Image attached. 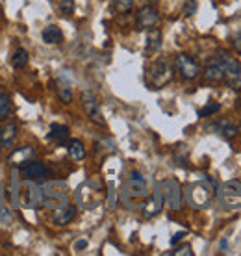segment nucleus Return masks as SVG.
Instances as JSON below:
<instances>
[{
  "mask_svg": "<svg viewBox=\"0 0 241 256\" xmlns=\"http://www.w3.org/2000/svg\"><path fill=\"white\" fill-rule=\"evenodd\" d=\"M195 12H197V0H188L184 6V15L190 17V15H193Z\"/></svg>",
  "mask_w": 241,
  "mask_h": 256,
  "instance_id": "30",
  "label": "nucleus"
},
{
  "mask_svg": "<svg viewBox=\"0 0 241 256\" xmlns=\"http://www.w3.org/2000/svg\"><path fill=\"white\" fill-rule=\"evenodd\" d=\"M174 67H176V70L184 80H195L200 74L198 64L193 58H190L188 54H178L174 58Z\"/></svg>",
  "mask_w": 241,
  "mask_h": 256,
  "instance_id": "7",
  "label": "nucleus"
},
{
  "mask_svg": "<svg viewBox=\"0 0 241 256\" xmlns=\"http://www.w3.org/2000/svg\"><path fill=\"white\" fill-rule=\"evenodd\" d=\"M145 80H146V86H148L150 90H160V88L167 86V84L172 80L171 64H169L167 60H164V58L154 60L152 64L146 65Z\"/></svg>",
  "mask_w": 241,
  "mask_h": 256,
  "instance_id": "2",
  "label": "nucleus"
},
{
  "mask_svg": "<svg viewBox=\"0 0 241 256\" xmlns=\"http://www.w3.org/2000/svg\"><path fill=\"white\" fill-rule=\"evenodd\" d=\"M184 236H186V232H176V234H174V236L171 238V245H176L178 242H180V240H182Z\"/></svg>",
  "mask_w": 241,
  "mask_h": 256,
  "instance_id": "32",
  "label": "nucleus"
},
{
  "mask_svg": "<svg viewBox=\"0 0 241 256\" xmlns=\"http://www.w3.org/2000/svg\"><path fill=\"white\" fill-rule=\"evenodd\" d=\"M115 206V198H114V184H110V208Z\"/></svg>",
  "mask_w": 241,
  "mask_h": 256,
  "instance_id": "34",
  "label": "nucleus"
},
{
  "mask_svg": "<svg viewBox=\"0 0 241 256\" xmlns=\"http://www.w3.org/2000/svg\"><path fill=\"white\" fill-rule=\"evenodd\" d=\"M164 200H165L164 184H158V186H156V192H154V195H150V197L146 198L143 216H145V218H152V216L160 214L162 206H164Z\"/></svg>",
  "mask_w": 241,
  "mask_h": 256,
  "instance_id": "12",
  "label": "nucleus"
},
{
  "mask_svg": "<svg viewBox=\"0 0 241 256\" xmlns=\"http://www.w3.org/2000/svg\"><path fill=\"white\" fill-rule=\"evenodd\" d=\"M28 184L20 188V198H22V206L24 208H39V202H43V195L39 193L36 182L26 180Z\"/></svg>",
  "mask_w": 241,
  "mask_h": 256,
  "instance_id": "10",
  "label": "nucleus"
},
{
  "mask_svg": "<svg viewBox=\"0 0 241 256\" xmlns=\"http://www.w3.org/2000/svg\"><path fill=\"white\" fill-rule=\"evenodd\" d=\"M216 64L219 65V69H221V74H222V84H226L228 88L232 90H241V64L238 60L226 50H221L217 52L216 56Z\"/></svg>",
  "mask_w": 241,
  "mask_h": 256,
  "instance_id": "1",
  "label": "nucleus"
},
{
  "mask_svg": "<svg viewBox=\"0 0 241 256\" xmlns=\"http://www.w3.org/2000/svg\"><path fill=\"white\" fill-rule=\"evenodd\" d=\"M160 22V13L152 6H143L138 13V28L140 30H150L156 28Z\"/></svg>",
  "mask_w": 241,
  "mask_h": 256,
  "instance_id": "11",
  "label": "nucleus"
},
{
  "mask_svg": "<svg viewBox=\"0 0 241 256\" xmlns=\"http://www.w3.org/2000/svg\"><path fill=\"white\" fill-rule=\"evenodd\" d=\"M141 2H143V4H145V6H150V4H154V2H156V0H141Z\"/></svg>",
  "mask_w": 241,
  "mask_h": 256,
  "instance_id": "35",
  "label": "nucleus"
},
{
  "mask_svg": "<svg viewBox=\"0 0 241 256\" xmlns=\"http://www.w3.org/2000/svg\"><path fill=\"white\" fill-rule=\"evenodd\" d=\"M0 192H2V188H0ZM0 200H2V193H0Z\"/></svg>",
  "mask_w": 241,
  "mask_h": 256,
  "instance_id": "36",
  "label": "nucleus"
},
{
  "mask_svg": "<svg viewBox=\"0 0 241 256\" xmlns=\"http://www.w3.org/2000/svg\"><path fill=\"white\" fill-rule=\"evenodd\" d=\"M167 254H176V256H193V250H191V245H182L178 247L176 250H171Z\"/></svg>",
  "mask_w": 241,
  "mask_h": 256,
  "instance_id": "28",
  "label": "nucleus"
},
{
  "mask_svg": "<svg viewBox=\"0 0 241 256\" xmlns=\"http://www.w3.org/2000/svg\"><path fill=\"white\" fill-rule=\"evenodd\" d=\"M60 10L64 15H72L74 13V0H62L60 2Z\"/></svg>",
  "mask_w": 241,
  "mask_h": 256,
  "instance_id": "27",
  "label": "nucleus"
},
{
  "mask_svg": "<svg viewBox=\"0 0 241 256\" xmlns=\"http://www.w3.org/2000/svg\"><path fill=\"white\" fill-rule=\"evenodd\" d=\"M76 218V206L64 204L60 208H54V214H52V221L56 224H69L72 219Z\"/></svg>",
  "mask_w": 241,
  "mask_h": 256,
  "instance_id": "14",
  "label": "nucleus"
},
{
  "mask_svg": "<svg viewBox=\"0 0 241 256\" xmlns=\"http://www.w3.org/2000/svg\"><path fill=\"white\" fill-rule=\"evenodd\" d=\"M164 188L167 190L165 197H167V204L171 210H180L182 208V192H180V184L178 180H167L164 182Z\"/></svg>",
  "mask_w": 241,
  "mask_h": 256,
  "instance_id": "13",
  "label": "nucleus"
},
{
  "mask_svg": "<svg viewBox=\"0 0 241 256\" xmlns=\"http://www.w3.org/2000/svg\"><path fill=\"white\" fill-rule=\"evenodd\" d=\"M54 90H56L58 96L62 98V102L69 104L72 100V88H70V84L64 78H58L54 80Z\"/></svg>",
  "mask_w": 241,
  "mask_h": 256,
  "instance_id": "17",
  "label": "nucleus"
},
{
  "mask_svg": "<svg viewBox=\"0 0 241 256\" xmlns=\"http://www.w3.org/2000/svg\"><path fill=\"white\" fill-rule=\"evenodd\" d=\"M232 46H234V50L241 56V36H236V38L232 39Z\"/></svg>",
  "mask_w": 241,
  "mask_h": 256,
  "instance_id": "31",
  "label": "nucleus"
},
{
  "mask_svg": "<svg viewBox=\"0 0 241 256\" xmlns=\"http://www.w3.org/2000/svg\"><path fill=\"white\" fill-rule=\"evenodd\" d=\"M12 64L15 69H22V67H26V64H28V52H26L24 48H17L12 58Z\"/></svg>",
  "mask_w": 241,
  "mask_h": 256,
  "instance_id": "24",
  "label": "nucleus"
},
{
  "mask_svg": "<svg viewBox=\"0 0 241 256\" xmlns=\"http://www.w3.org/2000/svg\"><path fill=\"white\" fill-rule=\"evenodd\" d=\"M214 197V190L206 182H195L188 188V200L193 208H206Z\"/></svg>",
  "mask_w": 241,
  "mask_h": 256,
  "instance_id": "5",
  "label": "nucleus"
},
{
  "mask_svg": "<svg viewBox=\"0 0 241 256\" xmlns=\"http://www.w3.org/2000/svg\"><path fill=\"white\" fill-rule=\"evenodd\" d=\"M160 46H162V32L158 28H150L146 34V52L154 54L160 50Z\"/></svg>",
  "mask_w": 241,
  "mask_h": 256,
  "instance_id": "20",
  "label": "nucleus"
},
{
  "mask_svg": "<svg viewBox=\"0 0 241 256\" xmlns=\"http://www.w3.org/2000/svg\"><path fill=\"white\" fill-rule=\"evenodd\" d=\"M146 195H148V192H146V180L140 173H132L130 178L126 180V184H124V190H122V200L128 206H132L134 202L146 198Z\"/></svg>",
  "mask_w": 241,
  "mask_h": 256,
  "instance_id": "3",
  "label": "nucleus"
},
{
  "mask_svg": "<svg viewBox=\"0 0 241 256\" xmlns=\"http://www.w3.org/2000/svg\"><path fill=\"white\" fill-rule=\"evenodd\" d=\"M41 195H43V204L52 210L67 204V188L64 184H48L41 192Z\"/></svg>",
  "mask_w": 241,
  "mask_h": 256,
  "instance_id": "6",
  "label": "nucleus"
},
{
  "mask_svg": "<svg viewBox=\"0 0 241 256\" xmlns=\"http://www.w3.org/2000/svg\"><path fill=\"white\" fill-rule=\"evenodd\" d=\"M15 138H17V124L6 122V124L0 126V148L12 147Z\"/></svg>",
  "mask_w": 241,
  "mask_h": 256,
  "instance_id": "16",
  "label": "nucleus"
},
{
  "mask_svg": "<svg viewBox=\"0 0 241 256\" xmlns=\"http://www.w3.org/2000/svg\"><path fill=\"white\" fill-rule=\"evenodd\" d=\"M43 41L48 43V45H60V43L64 41V32H62L56 24L46 26L43 30Z\"/></svg>",
  "mask_w": 241,
  "mask_h": 256,
  "instance_id": "18",
  "label": "nucleus"
},
{
  "mask_svg": "<svg viewBox=\"0 0 241 256\" xmlns=\"http://www.w3.org/2000/svg\"><path fill=\"white\" fill-rule=\"evenodd\" d=\"M20 174H22V178L24 180H30V182H36V184H38V182L46 180L48 171H46V167H44L41 162L30 160L20 167Z\"/></svg>",
  "mask_w": 241,
  "mask_h": 256,
  "instance_id": "9",
  "label": "nucleus"
},
{
  "mask_svg": "<svg viewBox=\"0 0 241 256\" xmlns=\"http://www.w3.org/2000/svg\"><path fill=\"white\" fill-rule=\"evenodd\" d=\"M88 247V240H78L76 244H74V249L76 250H84Z\"/></svg>",
  "mask_w": 241,
  "mask_h": 256,
  "instance_id": "33",
  "label": "nucleus"
},
{
  "mask_svg": "<svg viewBox=\"0 0 241 256\" xmlns=\"http://www.w3.org/2000/svg\"><path fill=\"white\" fill-rule=\"evenodd\" d=\"M13 112V102L12 98L6 95V93H2L0 91V119H6V117L12 116Z\"/></svg>",
  "mask_w": 241,
  "mask_h": 256,
  "instance_id": "23",
  "label": "nucleus"
},
{
  "mask_svg": "<svg viewBox=\"0 0 241 256\" xmlns=\"http://www.w3.org/2000/svg\"><path fill=\"white\" fill-rule=\"evenodd\" d=\"M219 204L224 210H238L241 208V182L228 180L219 188Z\"/></svg>",
  "mask_w": 241,
  "mask_h": 256,
  "instance_id": "4",
  "label": "nucleus"
},
{
  "mask_svg": "<svg viewBox=\"0 0 241 256\" xmlns=\"http://www.w3.org/2000/svg\"><path fill=\"white\" fill-rule=\"evenodd\" d=\"M221 110V104L219 102H210V104H206L200 112H198V116L200 117H210V116H214V114H217Z\"/></svg>",
  "mask_w": 241,
  "mask_h": 256,
  "instance_id": "26",
  "label": "nucleus"
},
{
  "mask_svg": "<svg viewBox=\"0 0 241 256\" xmlns=\"http://www.w3.org/2000/svg\"><path fill=\"white\" fill-rule=\"evenodd\" d=\"M212 130H217V134H221V138H224L226 141L234 140L236 134H238V128L228 121H221V122H216V124H212Z\"/></svg>",
  "mask_w": 241,
  "mask_h": 256,
  "instance_id": "19",
  "label": "nucleus"
},
{
  "mask_svg": "<svg viewBox=\"0 0 241 256\" xmlns=\"http://www.w3.org/2000/svg\"><path fill=\"white\" fill-rule=\"evenodd\" d=\"M82 104L84 108H86V112H88L89 119L93 122H96V124H106V119H104V116H102V110H100V104H98V100H96V96L91 93V91H84L82 93Z\"/></svg>",
  "mask_w": 241,
  "mask_h": 256,
  "instance_id": "8",
  "label": "nucleus"
},
{
  "mask_svg": "<svg viewBox=\"0 0 241 256\" xmlns=\"http://www.w3.org/2000/svg\"><path fill=\"white\" fill-rule=\"evenodd\" d=\"M34 156V148L30 145H24V147H19L13 150V154L10 156V164H12L15 169L17 167H22L26 162H30Z\"/></svg>",
  "mask_w": 241,
  "mask_h": 256,
  "instance_id": "15",
  "label": "nucleus"
},
{
  "mask_svg": "<svg viewBox=\"0 0 241 256\" xmlns=\"http://www.w3.org/2000/svg\"><path fill=\"white\" fill-rule=\"evenodd\" d=\"M112 8L117 13H128L134 8V0H112Z\"/></svg>",
  "mask_w": 241,
  "mask_h": 256,
  "instance_id": "25",
  "label": "nucleus"
},
{
  "mask_svg": "<svg viewBox=\"0 0 241 256\" xmlns=\"http://www.w3.org/2000/svg\"><path fill=\"white\" fill-rule=\"evenodd\" d=\"M12 212L4 208V206H0V224H10L12 223Z\"/></svg>",
  "mask_w": 241,
  "mask_h": 256,
  "instance_id": "29",
  "label": "nucleus"
},
{
  "mask_svg": "<svg viewBox=\"0 0 241 256\" xmlns=\"http://www.w3.org/2000/svg\"><path fill=\"white\" fill-rule=\"evenodd\" d=\"M67 150H69V156L74 162H82L86 158V147L80 140H70L67 143Z\"/></svg>",
  "mask_w": 241,
  "mask_h": 256,
  "instance_id": "21",
  "label": "nucleus"
},
{
  "mask_svg": "<svg viewBox=\"0 0 241 256\" xmlns=\"http://www.w3.org/2000/svg\"><path fill=\"white\" fill-rule=\"evenodd\" d=\"M48 140L56 141V143H65L69 140V128L65 124H52L50 132H48Z\"/></svg>",
  "mask_w": 241,
  "mask_h": 256,
  "instance_id": "22",
  "label": "nucleus"
}]
</instances>
